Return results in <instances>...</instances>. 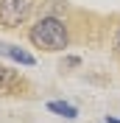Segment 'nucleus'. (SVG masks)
<instances>
[{
	"mask_svg": "<svg viewBox=\"0 0 120 123\" xmlns=\"http://www.w3.org/2000/svg\"><path fill=\"white\" fill-rule=\"evenodd\" d=\"M28 39L34 42L36 48H42V50H50V53H56V50H64L70 42L67 37V25L61 23L59 17H42V20H36V25L31 28Z\"/></svg>",
	"mask_w": 120,
	"mask_h": 123,
	"instance_id": "obj_1",
	"label": "nucleus"
},
{
	"mask_svg": "<svg viewBox=\"0 0 120 123\" xmlns=\"http://www.w3.org/2000/svg\"><path fill=\"white\" fill-rule=\"evenodd\" d=\"M34 11V0H0V25L6 28H20L28 23Z\"/></svg>",
	"mask_w": 120,
	"mask_h": 123,
	"instance_id": "obj_2",
	"label": "nucleus"
},
{
	"mask_svg": "<svg viewBox=\"0 0 120 123\" xmlns=\"http://www.w3.org/2000/svg\"><path fill=\"white\" fill-rule=\"evenodd\" d=\"M20 84V76L8 67H0V92H11L14 87Z\"/></svg>",
	"mask_w": 120,
	"mask_h": 123,
	"instance_id": "obj_3",
	"label": "nucleus"
},
{
	"mask_svg": "<svg viewBox=\"0 0 120 123\" xmlns=\"http://www.w3.org/2000/svg\"><path fill=\"white\" fill-rule=\"evenodd\" d=\"M48 109H50V112H56V115H61V117H67V120L78 117V109H75L73 104H64V101H50V104H48Z\"/></svg>",
	"mask_w": 120,
	"mask_h": 123,
	"instance_id": "obj_4",
	"label": "nucleus"
},
{
	"mask_svg": "<svg viewBox=\"0 0 120 123\" xmlns=\"http://www.w3.org/2000/svg\"><path fill=\"white\" fill-rule=\"evenodd\" d=\"M0 50H3L6 56H11L14 62H20V64H34V56H31V53H25L23 48H17V45H3Z\"/></svg>",
	"mask_w": 120,
	"mask_h": 123,
	"instance_id": "obj_5",
	"label": "nucleus"
},
{
	"mask_svg": "<svg viewBox=\"0 0 120 123\" xmlns=\"http://www.w3.org/2000/svg\"><path fill=\"white\" fill-rule=\"evenodd\" d=\"M114 50L120 53V25H117V31H114Z\"/></svg>",
	"mask_w": 120,
	"mask_h": 123,
	"instance_id": "obj_6",
	"label": "nucleus"
},
{
	"mask_svg": "<svg viewBox=\"0 0 120 123\" xmlns=\"http://www.w3.org/2000/svg\"><path fill=\"white\" fill-rule=\"evenodd\" d=\"M106 123H120V117H112V115H106Z\"/></svg>",
	"mask_w": 120,
	"mask_h": 123,
	"instance_id": "obj_7",
	"label": "nucleus"
}]
</instances>
